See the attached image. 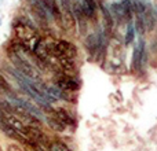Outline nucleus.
<instances>
[{"mask_svg":"<svg viewBox=\"0 0 157 151\" xmlns=\"http://www.w3.org/2000/svg\"><path fill=\"white\" fill-rule=\"evenodd\" d=\"M110 13H112V17H113V19H117V21H121V19H124V13H123V8H121V4L120 3H113L110 7Z\"/></svg>","mask_w":157,"mask_h":151,"instance_id":"obj_11","label":"nucleus"},{"mask_svg":"<svg viewBox=\"0 0 157 151\" xmlns=\"http://www.w3.org/2000/svg\"><path fill=\"white\" fill-rule=\"evenodd\" d=\"M101 8H102V14H103V18H105V24L108 28H110L112 25H113V17H112V13L108 10V7H106L105 4L101 6Z\"/></svg>","mask_w":157,"mask_h":151,"instance_id":"obj_13","label":"nucleus"},{"mask_svg":"<svg viewBox=\"0 0 157 151\" xmlns=\"http://www.w3.org/2000/svg\"><path fill=\"white\" fill-rule=\"evenodd\" d=\"M0 151H2V149H0Z\"/></svg>","mask_w":157,"mask_h":151,"instance_id":"obj_18","label":"nucleus"},{"mask_svg":"<svg viewBox=\"0 0 157 151\" xmlns=\"http://www.w3.org/2000/svg\"><path fill=\"white\" fill-rule=\"evenodd\" d=\"M6 151H25V150L22 149L21 146H18V144L13 143V144H8V146H7V150H6Z\"/></svg>","mask_w":157,"mask_h":151,"instance_id":"obj_16","label":"nucleus"},{"mask_svg":"<svg viewBox=\"0 0 157 151\" xmlns=\"http://www.w3.org/2000/svg\"><path fill=\"white\" fill-rule=\"evenodd\" d=\"M101 43H103V40L101 39L99 33H92V35H90L86 40V48H87V51H88V54L94 55L95 52L101 48Z\"/></svg>","mask_w":157,"mask_h":151,"instance_id":"obj_7","label":"nucleus"},{"mask_svg":"<svg viewBox=\"0 0 157 151\" xmlns=\"http://www.w3.org/2000/svg\"><path fill=\"white\" fill-rule=\"evenodd\" d=\"M50 113H51V116L54 117L55 120H58L65 128H72V127H75V124H76V121H75V118L71 116V113H68V110H65L63 107L52 109V111H50Z\"/></svg>","mask_w":157,"mask_h":151,"instance_id":"obj_4","label":"nucleus"},{"mask_svg":"<svg viewBox=\"0 0 157 151\" xmlns=\"http://www.w3.org/2000/svg\"><path fill=\"white\" fill-rule=\"evenodd\" d=\"M120 4H121V8H123V13H124V18L127 22L131 21V17H132V3H131V0H121L120 2Z\"/></svg>","mask_w":157,"mask_h":151,"instance_id":"obj_10","label":"nucleus"},{"mask_svg":"<svg viewBox=\"0 0 157 151\" xmlns=\"http://www.w3.org/2000/svg\"><path fill=\"white\" fill-rule=\"evenodd\" d=\"M135 39V28L132 24H128L127 28V35H125V44H131Z\"/></svg>","mask_w":157,"mask_h":151,"instance_id":"obj_14","label":"nucleus"},{"mask_svg":"<svg viewBox=\"0 0 157 151\" xmlns=\"http://www.w3.org/2000/svg\"><path fill=\"white\" fill-rule=\"evenodd\" d=\"M81 7H83V11L87 18H94L95 17V11H97L95 0H81Z\"/></svg>","mask_w":157,"mask_h":151,"instance_id":"obj_9","label":"nucleus"},{"mask_svg":"<svg viewBox=\"0 0 157 151\" xmlns=\"http://www.w3.org/2000/svg\"><path fill=\"white\" fill-rule=\"evenodd\" d=\"M144 58H145V41H144V39H139V41L136 43L134 52H132V69L134 70H139L142 68Z\"/></svg>","mask_w":157,"mask_h":151,"instance_id":"obj_6","label":"nucleus"},{"mask_svg":"<svg viewBox=\"0 0 157 151\" xmlns=\"http://www.w3.org/2000/svg\"><path fill=\"white\" fill-rule=\"evenodd\" d=\"M0 25H2V18H0Z\"/></svg>","mask_w":157,"mask_h":151,"instance_id":"obj_17","label":"nucleus"},{"mask_svg":"<svg viewBox=\"0 0 157 151\" xmlns=\"http://www.w3.org/2000/svg\"><path fill=\"white\" fill-rule=\"evenodd\" d=\"M57 84H58V87H59L62 91H66V92H76L80 87H78V83L75 78H72V77H66V76H63V77H61V78H58V81H57Z\"/></svg>","mask_w":157,"mask_h":151,"instance_id":"obj_8","label":"nucleus"},{"mask_svg":"<svg viewBox=\"0 0 157 151\" xmlns=\"http://www.w3.org/2000/svg\"><path fill=\"white\" fill-rule=\"evenodd\" d=\"M61 26L65 32L75 33L76 30V18L71 8V0H61Z\"/></svg>","mask_w":157,"mask_h":151,"instance_id":"obj_2","label":"nucleus"},{"mask_svg":"<svg viewBox=\"0 0 157 151\" xmlns=\"http://www.w3.org/2000/svg\"><path fill=\"white\" fill-rule=\"evenodd\" d=\"M0 89H3V91H6V92H10V85H8L7 80L3 77L2 73H0Z\"/></svg>","mask_w":157,"mask_h":151,"instance_id":"obj_15","label":"nucleus"},{"mask_svg":"<svg viewBox=\"0 0 157 151\" xmlns=\"http://www.w3.org/2000/svg\"><path fill=\"white\" fill-rule=\"evenodd\" d=\"M51 54L55 57H68V58H76L77 55V48L66 40H57L52 43L51 47Z\"/></svg>","mask_w":157,"mask_h":151,"instance_id":"obj_3","label":"nucleus"},{"mask_svg":"<svg viewBox=\"0 0 157 151\" xmlns=\"http://www.w3.org/2000/svg\"><path fill=\"white\" fill-rule=\"evenodd\" d=\"M48 151H72V149H69L65 143L59 140H52L48 143Z\"/></svg>","mask_w":157,"mask_h":151,"instance_id":"obj_12","label":"nucleus"},{"mask_svg":"<svg viewBox=\"0 0 157 151\" xmlns=\"http://www.w3.org/2000/svg\"><path fill=\"white\" fill-rule=\"evenodd\" d=\"M145 4V11H144V17H142V21H144L145 29L147 32H152L155 29L156 25V18H155V10H153V6L149 0H144Z\"/></svg>","mask_w":157,"mask_h":151,"instance_id":"obj_5","label":"nucleus"},{"mask_svg":"<svg viewBox=\"0 0 157 151\" xmlns=\"http://www.w3.org/2000/svg\"><path fill=\"white\" fill-rule=\"evenodd\" d=\"M14 30H15V37L19 43H22L25 47L35 51L36 46L40 41V36L36 32V24L29 22V19L22 18L21 21H17L14 25Z\"/></svg>","mask_w":157,"mask_h":151,"instance_id":"obj_1","label":"nucleus"}]
</instances>
